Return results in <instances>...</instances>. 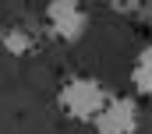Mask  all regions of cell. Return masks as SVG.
I'll use <instances>...</instances> for the list:
<instances>
[{
    "label": "cell",
    "mask_w": 152,
    "mask_h": 134,
    "mask_svg": "<svg viewBox=\"0 0 152 134\" xmlns=\"http://www.w3.org/2000/svg\"><path fill=\"white\" fill-rule=\"evenodd\" d=\"M106 102H110L106 85H103L99 78H92V74H71V78H64L60 88H57V106H60V113H64L67 120H75V124H92V120L103 113Z\"/></svg>",
    "instance_id": "6da1fadb"
},
{
    "label": "cell",
    "mask_w": 152,
    "mask_h": 134,
    "mask_svg": "<svg viewBox=\"0 0 152 134\" xmlns=\"http://www.w3.org/2000/svg\"><path fill=\"white\" fill-rule=\"evenodd\" d=\"M42 21H46V32L53 35V39L78 42L85 35V28H88V11L78 0H53V4H46Z\"/></svg>",
    "instance_id": "7a4b0ae2"
},
{
    "label": "cell",
    "mask_w": 152,
    "mask_h": 134,
    "mask_svg": "<svg viewBox=\"0 0 152 134\" xmlns=\"http://www.w3.org/2000/svg\"><path fill=\"white\" fill-rule=\"evenodd\" d=\"M138 102L131 95H110V102L103 106V113L92 120L96 134H134L138 131Z\"/></svg>",
    "instance_id": "3957f363"
},
{
    "label": "cell",
    "mask_w": 152,
    "mask_h": 134,
    "mask_svg": "<svg viewBox=\"0 0 152 134\" xmlns=\"http://www.w3.org/2000/svg\"><path fill=\"white\" fill-rule=\"evenodd\" d=\"M36 42H39L36 32L28 25H21V21H11V25L0 28V50L11 53V57H28L36 50Z\"/></svg>",
    "instance_id": "277c9868"
},
{
    "label": "cell",
    "mask_w": 152,
    "mask_h": 134,
    "mask_svg": "<svg viewBox=\"0 0 152 134\" xmlns=\"http://www.w3.org/2000/svg\"><path fill=\"white\" fill-rule=\"evenodd\" d=\"M131 85H134L138 95L152 99V46H145L134 57V64H131Z\"/></svg>",
    "instance_id": "5b68a950"
},
{
    "label": "cell",
    "mask_w": 152,
    "mask_h": 134,
    "mask_svg": "<svg viewBox=\"0 0 152 134\" xmlns=\"http://www.w3.org/2000/svg\"><path fill=\"white\" fill-rule=\"evenodd\" d=\"M113 14H124V18H142V21H152V4H138V0H113L110 4Z\"/></svg>",
    "instance_id": "8992f818"
}]
</instances>
